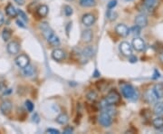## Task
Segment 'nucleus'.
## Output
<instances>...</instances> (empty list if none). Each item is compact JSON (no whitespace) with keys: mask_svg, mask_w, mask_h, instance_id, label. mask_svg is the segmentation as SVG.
Here are the masks:
<instances>
[{"mask_svg":"<svg viewBox=\"0 0 163 134\" xmlns=\"http://www.w3.org/2000/svg\"><path fill=\"white\" fill-rule=\"evenodd\" d=\"M39 27L41 29L44 36L46 37V39L47 40V42L49 43L50 45L54 46V47H56V46H59L61 42H60V39L58 37V36H56L55 34V32L52 30V28L49 26L48 23L46 22H43L40 24Z\"/></svg>","mask_w":163,"mask_h":134,"instance_id":"obj_1","label":"nucleus"},{"mask_svg":"<svg viewBox=\"0 0 163 134\" xmlns=\"http://www.w3.org/2000/svg\"><path fill=\"white\" fill-rule=\"evenodd\" d=\"M122 93L123 97H125L126 99H132L135 100L138 97V93L135 90V88L131 84H124L123 86L122 87Z\"/></svg>","mask_w":163,"mask_h":134,"instance_id":"obj_2","label":"nucleus"},{"mask_svg":"<svg viewBox=\"0 0 163 134\" xmlns=\"http://www.w3.org/2000/svg\"><path fill=\"white\" fill-rule=\"evenodd\" d=\"M120 99H121L120 94L116 91L113 90L106 95L103 101H104V103H105V104L107 106H113L117 104L120 102Z\"/></svg>","mask_w":163,"mask_h":134,"instance_id":"obj_3","label":"nucleus"},{"mask_svg":"<svg viewBox=\"0 0 163 134\" xmlns=\"http://www.w3.org/2000/svg\"><path fill=\"white\" fill-rule=\"evenodd\" d=\"M98 121H99V123L103 127H110L113 124V117L106 113L105 112H103L100 114Z\"/></svg>","mask_w":163,"mask_h":134,"instance_id":"obj_4","label":"nucleus"},{"mask_svg":"<svg viewBox=\"0 0 163 134\" xmlns=\"http://www.w3.org/2000/svg\"><path fill=\"white\" fill-rule=\"evenodd\" d=\"M96 21V17H94V15L91 14V13H87L84 14L82 17V23L84 26H85L87 27L92 26Z\"/></svg>","mask_w":163,"mask_h":134,"instance_id":"obj_5","label":"nucleus"},{"mask_svg":"<svg viewBox=\"0 0 163 134\" xmlns=\"http://www.w3.org/2000/svg\"><path fill=\"white\" fill-rule=\"evenodd\" d=\"M15 62H16L17 66L21 68V69H23L26 66H27L30 64V59L26 55H18L17 57L15 59Z\"/></svg>","mask_w":163,"mask_h":134,"instance_id":"obj_6","label":"nucleus"},{"mask_svg":"<svg viewBox=\"0 0 163 134\" xmlns=\"http://www.w3.org/2000/svg\"><path fill=\"white\" fill-rule=\"evenodd\" d=\"M119 49L125 56H131L132 55V46L128 42H122L120 44Z\"/></svg>","mask_w":163,"mask_h":134,"instance_id":"obj_7","label":"nucleus"},{"mask_svg":"<svg viewBox=\"0 0 163 134\" xmlns=\"http://www.w3.org/2000/svg\"><path fill=\"white\" fill-rule=\"evenodd\" d=\"M132 46L133 47L134 50L138 51V52H141L143 51L145 47H146V45H145V42L140 37H136L132 40Z\"/></svg>","mask_w":163,"mask_h":134,"instance_id":"obj_8","label":"nucleus"},{"mask_svg":"<svg viewBox=\"0 0 163 134\" xmlns=\"http://www.w3.org/2000/svg\"><path fill=\"white\" fill-rule=\"evenodd\" d=\"M7 50L10 55H17L20 50L19 43L17 41H11L7 46Z\"/></svg>","mask_w":163,"mask_h":134,"instance_id":"obj_9","label":"nucleus"},{"mask_svg":"<svg viewBox=\"0 0 163 134\" xmlns=\"http://www.w3.org/2000/svg\"><path fill=\"white\" fill-rule=\"evenodd\" d=\"M115 32L122 37H126L129 36L130 34V29L127 26H125L123 24H119L117 25L115 27Z\"/></svg>","mask_w":163,"mask_h":134,"instance_id":"obj_10","label":"nucleus"},{"mask_svg":"<svg viewBox=\"0 0 163 134\" xmlns=\"http://www.w3.org/2000/svg\"><path fill=\"white\" fill-rule=\"evenodd\" d=\"M65 53L64 50L62 49H59V48H55L53 52H52V58L55 60V61H57V62H61L63 60L65 59Z\"/></svg>","mask_w":163,"mask_h":134,"instance_id":"obj_11","label":"nucleus"},{"mask_svg":"<svg viewBox=\"0 0 163 134\" xmlns=\"http://www.w3.org/2000/svg\"><path fill=\"white\" fill-rule=\"evenodd\" d=\"M135 25L138 26L139 27L141 28H143V27H146L147 25H148V18L145 15H138L136 17H135Z\"/></svg>","mask_w":163,"mask_h":134,"instance_id":"obj_12","label":"nucleus"},{"mask_svg":"<svg viewBox=\"0 0 163 134\" xmlns=\"http://www.w3.org/2000/svg\"><path fill=\"white\" fill-rule=\"evenodd\" d=\"M12 103L8 101V100H6V101H4V102H2L1 103V104H0V111H1V112L3 113V114H8L10 112H11V110H12Z\"/></svg>","mask_w":163,"mask_h":134,"instance_id":"obj_13","label":"nucleus"},{"mask_svg":"<svg viewBox=\"0 0 163 134\" xmlns=\"http://www.w3.org/2000/svg\"><path fill=\"white\" fill-rule=\"evenodd\" d=\"M81 38L83 40V42H84V43H90V42H92L93 38V31L91 29H85V30H84L83 33H82Z\"/></svg>","mask_w":163,"mask_h":134,"instance_id":"obj_14","label":"nucleus"},{"mask_svg":"<svg viewBox=\"0 0 163 134\" xmlns=\"http://www.w3.org/2000/svg\"><path fill=\"white\" fill-rule=\"evenodd\" d=\"M158 3L159 0H143L144 7L149 11H152L158 6Z\"/></svg>","mask_w":163,"mask_h":134,"instance_id":"obj_15","label":"nucleus"},{"mask_svg":"<svg viewBox=\"0 0 163 134\" xmlns=\"http://www.w3.org/2000/svg\"><path fill=\"white\" fill-rule=\"evenodd\" d=\"M94 55V48L91 45H88L82 51V55L86 59L92 58Z\"/></svg>","mask_w":163,"mask_h":134,"instance_id":"obj_16","label":"nucleus"},{"mask_svg":"<svg viewBox=\"0 0 163 134\" xmlns=\"http://www.w3.org/2000/svg\"><path fill=\"white\" fill-rule=\"evenodd\" d=\"M6 13L10 17H16L17 16V9L9 3L6 7Z\"/></svg>","mask_w":163,"mask_h":134,"instance_id":"obj_17","label":"nucleus"},{"mask_svg":"<svg viewBox=\"0 0 163 134\" xmlns=\"http://www.w3.org/2000/svg\"><path fill=\"white\" fill-rule=\"evenodd\" d=\"M49 12V7L46 5H41L36 9V13L40 17H46Z\"/></svg>","mask_w":163,"mask_h":134,"instance_id":"obj_18","label":"nucleus"},{"mask_svg":"<svg viewBox=\"0 0 163 134\" xmlns=\"http://www.w3.org/2000/svg\"><path fill=\"white\" fill-rule=\"evenodd\" d=\"M154 93L158 97V99L163 98V84H156L153 88Z\"/></svg>","mask_w":163,"mask_h":134,"instance_id":"obj_19","label":"nucleus"},{"mask_svg":"<svg viewBox=\"0 0 163 134\" xmlns=\"http://www.w3.org/2000/svg\"><path fill=\"white\" fill-rule=\"evenodd\" d=\"M56 122L61 125H65L69 122V116L66 113H61L56 117Z\"/></svg>","mask_w":163,"mask_h":134,"instance_id":"obj_20","label":"nucleus"},{"mask_svg":"<svg viewBox=\"0 0 163 134\" xmlns=\"http://www.w3.org/2000/svg\"><path fill=\"white\" fill-rule=\"evenodd\" d=\"M152 125L157 130H162L163 129V118L162 117H156L152 120Z\"/></svg>","mask_w":163,"mask_h":134,"instance_id":"obj_21","label":"nucleus"},{"mask_svg":"<svg viewBox=\"0 0 163 134\" xmlns=\"http://www.w3.org/2000/svg\"><path fill=\"white\" fill-rule=\"evenodd\" d=\"M145 98L149 103H155L158 100V97L156 96V94L154 93L153 90H149L147 91V93H145Z\"/></svg>","mask_w":163,"mask_h":134,"instance_id":"obj_22","label":"nucleus"},{"mask_svg":"<svg viewBox=\"0 0 163 134\" xmlns=\"http://www.w3.org/2000/svg\"><path fill=\"white\" fill-rule=\"evenodd\" d=\"M79 4L83 7H93L96 5L95 0H79Z\"/></svg>","mask_w":163,"mask_h":134,"instance_id":"obj_23","label":"nucleus"},{"mask_svg":"<svg viewBox=\"0 0 163 134\" xmlns=\"http://www.w3.org/2000/svg\"><path fill=\"white\" fill-rule=\"evenodd\" d=\"M35 73V68L32 66L30 64H29L27 66H26L25 68H23V74L26 77L32 76Z\"/></svg>","mask_w":163,"mask_h":134,"instance_id":"obj_24","label":"nucleus"},{"mask_svg":"<svg viewBox=\"0 0 163 134\" xmlns=\"http://www.w3.org/2000/svg\"><path fill=\"white\" fill-rule=\"evenodd\" d=\"M12 36V31L9 28H4L3 32H2V38L5 42H7L11 39Z\"/></svg>","mask_w":163,"mask_h":134,"instance_id":"obj_25","label":"nucleus"},{"mask_svg":"<svg viewBox=\"0 0 163 134\" xmlns=\"http://www.w3.org/2000/svg\"><path fill=\"white\" fill-rule=\"evenodd\" d=\"M153 112L154 114L158 115V116L163 114V103H156L155 106H154Z\"/></svg>","mask_w":163,"mask_h":134,"instance_id":"obj_26","label":"nucleus"},{"mask_svg":"<svg viewBox=\"0 0 163 134\" xmlns=\"http://www.w3.org/2000/svg\"><path fill=\"white\" fill-rule=\"evenodd\" d=\"M86 99L91 103H95L98 99V94L94 91H91L86 94Z\"/></svg>","mask_w":163,"mask_h":134,"instance_id":"obj_27","label":"nucleus"},{"mask_svg":"<svg viewBox=\"0 0 163 134\" xmlns=\"http://www.w3.org/2000/svg\"><path fill=\"white\" fill-rule=\"evenodd\" d=\"M64 13H65V15L66 17H71L73 15V13H74V10H73V8L70 6L66 5V6L64 7Z\"/></svg>","mask_w":163,"mask_h":134,"instance_id":"obj_28","label":"nucleus"},{"mask_svg":"<svg viewBox=\"0 0 163 134\" xmlns=\"http://www.w3.org/2000/svg\"><path fill=\"white\" fill-rule=\"evenodd\" d=\"M25 103H26V110L28 111L29 112H32L34 111V109H35L34 103H33L30 100H26Z\"/></svg>","mask_w":163,"mask_h":134,"instance_id":"obj_29","label":"nucleus"},{"mask_svg":"<svg viewBox=\"0 0 163 134\" xmlns=\"http://www.w3.org/2000/svg\"><path fill=\"white\" fill-rule=\"evenodd\" d=\"M141 27H139L138 26L135 25L133 27H132V29H130V32H132V34L134 36H139L141 34Z\"/></svg>","mask_w":163,"mask_h":134,"instance_id":"obj_30","label":"nucleus"},{"mask_svg":"<svg viewBox=\"0 0 163 134\" xmlns=\"http://www.w3.org/2000/svg\"><path fill=\"white\" fill-rule=\"evenodd\" d=\"M17 15L19 16L20 17H21V19L24 20V21H27L28 18H27V16L26 15V13L24 12V11H22V10L17 9Z\"/></svg>","mask_w":163,"mask_h":134,"instance_id":"obj_31","label":"nucleus"},{"mask_svg":"<svg viewBox=\"0 0 163 134\" xmlns=\"http://www.w3.org/2000/svg\"><path fill=\"white\" fill-rule=\"evenodd\" d=\"M117 3H118L117 0H111V1L108 3V5H107L108 9H113V8H114L116 6H117Z\"/></svg>","mask_w":163,"mask_h":134,"instance_id":"obj_32","label":"nucleus"},{"mask_svg":"<svg viewBox=\"0 0 163 134\" xmlns=\"http://www.w3.org/2000/svg\"><path fill=\"white\" fill-rule=\"evenodd\" d=\"M104 112H105L106 113H108L109 115H111L112 117H113V116L116 114L115 110H113V109H112V108H107V106H106Z\"/></svg>","mask_w":163,"mask_h":134,"instance_id":"obj_33","label":"nucleus"},{"mask_svg":"<svg viewBox=\"0 0 163 134\" xmlns=\"http://www.w3.org/2000/svg\"><path fill=\"white\" fill-rule=\"evenodd\" d=\"M107 16H108V17H109L111 20H114L116 18V17H117V14H116V13H113V12H112V10L111 9H109Z\"/></svg>","mask_w":163,"mask_h":134,"instance_id":"obj_34","label":"nucleus"},{"mask_svg":"<svg viewBox=\"0 0 163 134\" xmlns=\"http://www.w3.org/2000/svg\"><path fill=\"white\" fill-rule=\"evenodd\" d=\"M73 132H74V128L71 127V126H66V127L64 129V133L65 134L73 133Z\"/></svg>","mask_w":163,"mask_h":134,"instance_id":"obj_35","label":"nucleus"},{"mask_svg":"<svg viewBox=\"0 0 163 134\" xmlns=\"http://www.w3.org/2000/svg\"><path fill=\"white\" fill-rule=\"evenodd\" d=\"M46 132H49L51 134H60V131H58L56 129H53V128H49L46 130Z\"/></svg>","mask_w":163,"mask_h":134,"instance_id":"obj_36","label":"nucleus"},{"mask_svg":"<svg viewBox=\"0 0 163 134\" xmlns=\"http://www.w3.org/2000/svg\"><path fill=\"white\" fill-rule=\"evenodd\" d=\"M16 23H17V25L18 26H20V27H22V28H26V26H25V24L22 22V20L21 19H17V21H16Z\"/></svg>","mask_w":163,"mask_h":134,"instance_id":"obj_37","label":"nucleus"},{"mask_svg":"<svg viewBox=\"0 0 163 134\" xmlns=\"http://www.w3.org/2000/svg\"><path fill=\"white\" fill-rule=\"evenodd\" d=\"M129 57H130L129 61H130V62H131L132 64H134V63H136V62H137V60H138V59H137V57H136V56H134V55H132L131 56H129Z\"/></svg>","mask_w":163,"mask_h":134,"instance_id":"obj_38","label":"nucleus"},{"mask_svg":"<svg viewBox=\"0 0 163 134\" xmlns=\"http://www.w3.org/2000/svg\"><path fill=\"white\" fill-rule=\"evenodd\" d=\"M17 5H19V6H23L24 4H25V0H14Z\"/></svg>","mask_w":163,"mask_h":134,"instance_id":"obj_39","label":"nucleus"},{"mask_svg":"<svg viewBox=\"0 0 163 134\" xmlns=\"http://www.w3.org/2000/svg\"><path fill=\"white\" fill-rule=\"evenodd\" d=\"M4 20H5V18H4V16H3V14L2 13H0V26L3 25V23H4Z\"/></svg>","mask_w":163,"mask_h":134,"instance_id":"obj_40","label":"nucleus"},{"mask_svg":"<svg viewBox=\"0 0 163 134\" xmlns=\"http://www.w3.org/2000/svg\"><path fill=\"white\" fill-rule=\"evenodd\" d=\"M36 119H35V117H33V121L34 122H39V117L38 115H37V113H36Z\"/></svg>","mask_w":163,"mask_h":134,"instance_id":"obj_41","label":"nucleus"},{"mask_svg":"<svg viewBox=\"0 0 163 134\" xmlns=\"http://www.w3.org/2000/svg\"><path fill=\"white\" fill-rule=\"evenodd\" d=\"M100 76V73L97 71V70H95V72H94V74H93V77H99Z\"/></svg>","mask_w":163,"mask_h":134,"instance_id":"obj_42","label":"nucleus"},{"mask_svg":"<svg viewBox=\"0 0 163 134\" xmlns=\"http://www.w3.org/2000/svg\"><path fill=\"white\" fill-rule=\"evenodd\" d=\"M160 59H161V61L163 63V53L161 54V55H160Z\"/></svg>","mask_w":163,"mask_h":134,"instance_id":"obj_43","label":"nucleus"},{"mask_svg":"<svg viewBox=\"0 0 163 134\" xmlns=\"http://www.w3.org/2000/svg\"><path fill=\"white\" fill-rule=\"evenodd\" d=\"M2 90H3V84L0 83V91H2Z\"/></svg>","mask_w":163,"mask_h":134,"instance_id":"obj_44","label":"nucleus"},{"mask_svg":"<svg viewBox=\"0 0 163 134\" xmlns=\"http://www.w3.org/2000/svg\"><path fill=\"white\" fill-rule=\"evenodd\" d=\"M68 1H73V0H68Z\"/></svg>","mask_w":163,"mask_h":134,"instance_id":"obj_45","label":"nucleus"}]
</instances>
